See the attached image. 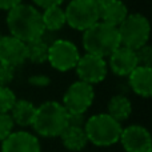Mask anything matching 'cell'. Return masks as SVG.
I'll use <instances>...</instances> for the list:
<instances>
[{"instance_id":"cell-1","label":"cell","mask_w":152,"mask_h":152,"mask_svg":"<svg viewBox=\"0 0 152 152\" xmlns=\"http://www.w3.org/2000/svg\"><path fill=\"white\" fill-rule=\"evenodd\" d=\"M7 27L11 36L16 37L26 44L42 39L45 32L40 11L34 5L23 3L8 11Z\"/></svg>"},{"instance_id":"cell-2","label":"cell","mask_w":152,"mask_h":152,"mask_svg":"<svg viewBox=\"0 0 152 152\" xmlns=\"http://www.w3.org/2000/svg\"><path fill=\"white\" fill-rule=\"evenodd\" d=\"M32 128L43 137L60 136L61 132L68 127V112L63 104L58 102H45L36 107Z\"/></svg>"},{"instance_id":"cell-3","label":"cell","mask_w":152,"mask_h":152,"mask_svg":"<svg viewBox=\"0 0 152 152\" xmlns=\"http://www.w3.org/2000/svg\"><path fill=\"white\" fill-rule=\"evenodd\" d=\"M83 47L87 53L107 58L120 47V37L116 27L97 21L83 34Z\"/></svg>"},{"instance_id":"cell-4","label":"cell","mask_w":152,"mask_h":152,"mask_svg":"<svg viewBox=\"0 0 152 152\" xmlns=\"http://www.w3.org/2000/svg\"><path fill=\"white\" fill-rule=\"evenodd\" d=\"M87 140L97 147H110L120 140L123 131L121 123L112 119L108 113H97L88 118L84 124Z\"/></svg>"},{"instance_id":"cell-5","label":"cell","mask_w":152,"mask_h":152,"mask_svg":"<svg viewBox=\"0 0 152 152\" xmlns=\"http://www.w3.org/2000/svg\"><path fill=\"white\" fill-rule=\"evenodd\" d=\"M118 31L121 47L137 51L148 43L151 27L145 16L140 13H131L118 27Z\"/></svg>"},{"instance_id":"cell-6","label":"cell","mask_w":152,"mask_h":152,"mask_svg":"<svg viewBox=\"0 0 152 152\" xmlns=\"http://www.w3.org/2000/svg\"><path fill=\"white\" fill-rule=\"evenodd\" d=\"M66 23L76 31L84 32L100 21L99 7L94 4L91 0H71L64 10Z\"/></svg>"},{"instance_id":"cell-7","label":"cell","mask_w":152,"mask_h":152,"mask_svg":"<svg viewBox=\"0 0 152 152\" xmlns=\"http://www.w3.org/2000/svg\"><path fill=\"white\" fill-rule=\"evenodd\" d=\"M80 59L77 47L72 42L66 39H58L48 47L47 61L52 68L60 72L74 69Z\"/></svg>"},{"instance_id":"cell-8","label":"cell","mask_w":152,"mask_h":152,"mask_svg":"<svg viewBox=\"0 0 152 152\" xmlns=\"http://www.w3.org/2000/svg\"><path fill=\"white\" fill-rule=\"evenodd\" d=\"M95 99L94 86L84 81H75L67 88L63 96V107L68 113H84L91 107Z\"/></svg>"},{"instance_id":"cell-9","label":"cell","mask_w":152,"mask_h":152,"mask_svg":"<svg viewBox=\"0 0 152 152\" xmlns=\"http://www.w3.org/2000/svg\"><path fill=\"white\" fill-rule=\"evenodd\" d=\"M75 69L79 80L94 86V84L102 83L105 79L108 72V66L107 61L103 58L86 53V55L80 56Z\"/></svg>"},{"instance_id":"cell-10","label":"cell","mask_w":152,"mask_h":152,"mask_svg":"<svg viewBox=\"0 0 152 152\" xmlns=\"http://www.w3.org/2000/svg\"><path fill=\"white\" fill-rule=\"evenodd\" d=\"M119 142L126 152H148L152 150L151 135L148 129L137 124L123 128Z\"/></svg>"},{"instance_id":"cell-11","label":"cell","mask_w":152,"mask_h":152,"mask_svg":"<svg viewBox=\"0 0 152 152\" xmlns=\"http://www.w3.org/2000/svg\"><path fill=\"white\" fill-rule=\"evenodd\" d=\"M27 60L26 43L11 36L0 37V63L16 68Z\"/></svg>"},{"instance_id":"cell-12","label":"cell","mask_w":152,"mask_h":152,"mask_svg":"<svg viewBox=\"0 0 152 152\" xmlns=\"http://www.w3.org/2000/svg\"><path fill=\"white\" fill-rule=\"evenodd\" d=\"M1 152H42V148L39 139L31 132L16 131L1 142Z\"/></svg>"},{"instance_id":"cell-13","label":"cell","mask_w":152,"mask_h":152,"mask_svg":"<svg viewBox=\"0 0 152 152\" xmlns=\"http://www.w3.org/2000/svg\"><path fill=\"white\" fill-rule=\"evenodd\" d=\"M110 68L118 76H128L139 66L135 51L126 47H119L110 56Z\"/></svg>"},{"instance_id":"cell-14","label":"cell","mask_w":152,"mask_h":152,"mask_svg":"<svg viewBox=\"0 0 152 152\" xmlns=\"http://www.w3.org/2000/svg\"><path fill=\"white\" fill-rule=\"evenodd\" d=\"M128 83L132 91L142 97H151L152 95V68L137 66L128 75Z\"/></svg>"},{"instance_id":"cell-15","label":"cell","mask_w":152,"mask_h":152,"mask_svg":"<svg viewBox=\"0 0 152 152\" xmlns=\"http://www.w3.org/2000/svg\"><path fill=\"white\" fill-rule=\"evenodd\" d=\"M128 8L121 0H108L99 8V19L105 24L118 28L128 16Z\"/></svg>"},{"instance_id":"cell-16","label":"cell","mask_w":152,"mask_h":152,"mask_svg":"<svg viewBox=\"0 0 152 152\" xmlns=\"http://www.w3.org/2000/svg\"><path fill=\"white\" fill-rule=\"evenodd\" d=\"M35 113H36V107L34 105V103L21 99L16 100L10 115L13 120V124H18L20 127H29L32 126Z\"/></svg>"},{"instance_id":"cell-17","label":"cell","mask_w":152,"mask_h":152,"mask_svg":"<svg viewBox=\"0 0 152 152\" xmlns=\"http://www.w3.org/2000/svg\"><path fill=\"white\" fill-rule=\"evenodd\" d=\"M59 137L61 139V143H63V145L67 150L74 151V152H79V151L84 150V147L88 143L84 128H81V127L68 126L61 132V135Z\"/></svg>"},{"instance_id":"cell-18","label":"cell","mask_w":152,"mask_h":152,"mask_svg":"<svg viewBox=\"0 0 152 152\" xmlns=\"http://www.w3.org/2000/svg\"><path fill=\"white\" fill-rule=\"evenodd\" d=\"M108 115L112 119H115L116 121L121 123V121L127 120L131 116L132 112V104L131 100L124 95H115L110 99L108 102Z\"/></svg>"},{"instance_id":"cell-19","label":"cell","mask_w":152,"mask_h":152,"mask_svg":"<svg viewBox=\"0 0 152 152\" xmlns=\"http://www.w3.org/2000/svg\"><path fill=\"white\" fill-rule=\"evenodd\" d=\"M42 20L45 31H59L66 26L64 10L60 7H51L42 13Z\"/></svg>"},{"instance_id":"cell-20","label":"cell","mask_w":152,"mask_h":152,"mask_svg":"<svg viewBox=\"0 0 152 152\" xmlns=\"http://www.w3.org/2000/svg\"><path fill=\"white\" fill-rule=\"evenodd\" d=\"M27 59L32 63L42 64L45 63L48 59V47L50 45L43 39H37L34 42L27 43Z\"/></svg>"},{"instance_id":"cell-21","label":"cell","mask_w":152,"mask_h":152,"mask_svg":"<svg viewBox=\"0 0 152 152\" xmlns=\"http://www.w3.org/2000/svg\"><path fill=\"white\" fill-rule=\"evenodd\" d=\"M13 91L8 87H0V113H10L16 103Z\"/></svg>"},{"instance_id":"cell-22","label":"cell","mask_w":152,"mask_h":152,"mask_svg":"<svg viewBox=\"0 0 152 152\" xmlns=\"http://www.w3.org/2000/svg\"><path fill=\"white\" fill-rule=\"evenodd\" d=\"M13 132V120L10 113H0V142Z\"/></svg>"},{"instance_id":"cell-23","label":"cell","mask_w":152,"mask_h":152,"mask_svg":"<svg viewBox=\"0 0 152 152\" xmlns=\"http://www.w3.org/2000/svg\"><path fill=\"white\" fill-rule=\"evenodd\" d=\"M136 53V59H137V63L139 66L143 67H151L152 63V50L148 44H145L144 47L139 48L137 51H135Z\"/></svg>"},{"instance_id":"cell-24","label":"cell","mask_w":152,"mask_h":152,"mask_svg":"<svg viewBox=\"0 0 152 152\" xmlns=\"http://www.w3.org/2000/svg\"><path fill=\"white\" fill-rule=\"evenodd\" d=\"M15 77V68L0 63V87H7Z\"/></svg>"},{"instance_id":"cell-25","label":"cell","mask_w":152,"mask_h":152,"mask_svg":"<svg viewBox=\"0 0 152 152\" xmlns=\"http://www.w3.org/2000/svg\"><path fill=\"white\" fill-rule=\"evenodd\" d=\"M28 83L34 87H47L50 86L51 79L45 75H32L28 77Z\"/></svg>"},{"instance_id":"cell-26","label":"cell","mask_w":152,"mask_h":152,"mask_svg":"<svg viewBox=\"0 0 152 152\" xmlns=\"http://www.w3.org/2000/svg\"><path fill=\"white\" fill-rule=\"evenodd\" d=\"M86 124V118L81 113H68V126L71 127H81Z\"/></svg>"},{"instance_id":"cell-27","label":"cell","mask_w":152,"mask_h":152,"mask_svg":"<svg viewBox=\"0 0 152 152\" xmlns=\"http://www.w3.org/2000/svg\"><path fill=\"white\" fill-rule=\"evenodd\" d=\"M35 3V5L40 8H51V7H60V4L64 1V0H32Z\"/></svg>"},{"instance_id":"cell-28","label":"cell","mask_w":152,"mask_h":152,"mask_svg":"<svg viewBox=\"0 0 152 152\" xmlns=\"http://www.w3.org/2000/svg\"><path fill=\"white\" fill-rule=\"evenodd\" d=\"M21 3V0H0V10L3 11H10L13 7L19 5Z\"/></svg>"},{"instance_id":"cell-29","label":"cell","mask_w":152,"mask_h":152,"mask_svg":"<svg viewBox=\"0 0 152 152\" xmlns=\"http://www.w3.org/2000/svg\"><path fill=\"white\" fill-rule=\"evenodd\" d=\"M91 1L94 3V4L96 5V7H99V8H100V7H102V5H104L105 3L108 1V0H91Z\"/></svg>"},{"instance_id":"cell-30","label":"cell","mask_w":152,"mask_h":152,"mask_svg":"<svg viewBox=\"0 0 152 152\" xmlns=\"http://www.w3.org/2000/svg\"><path fill=\"white\" fill-rule=\"evenodd\" d=\"M148 152H152V150H151V151H148Z\"/></svg>"},{"instance_id":"cell-31","label":"cell","mask_w":152,"mask_h":152,"mask_svg":"<svg viewBox=\"0 0 152 152\" xmlns=\"http://www.w3.org/2000/svg\"><path fill=\"white\" fill-rule=\"evenodd\" d=\"M0 37H1V35H0Z\"/></svg>"}]
</instances>
